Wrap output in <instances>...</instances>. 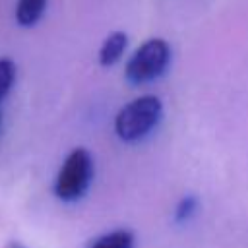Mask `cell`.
<instances>
[{"label":"cell","mask_w":248,"mask_h":248,"mask_svg":"<svg viewBox=\"0 0 248 248\" xmlns=\"http://www.w3.org/2000/svg\"><path fill=\"white\" fill-rule=\"evenodd\" d=\"M6 248H25V246H21L19 242H10V244H8Z\"/></svg>","instance_id":"obj_9"},{"label":"cell","mask_w":248,"mask_h":248,"mask_svg":"<svg viewBox=\"0 0 248 248\" xmlns=\"http://www.w3.org/2000/svg\"><path fill=\"white\" fill-rule=\"evenodd\" d=\"M93 178V157L85 147H76L68 153L54 178V196L62 202L79 200Z\"/></svg>","instance_id":"obj_2"},{"label":"cell","mask_w":248,"mask_h":248,"mask_svg":"<svg viewBox=\"0 0 248 248\" xmlns=\"http://www.w3.org/2000/svg\"><path fill=\"white\" fill-rule=\"evenodd\" d=\"M169 62H170L169 43L159 37L147 39L134 50V54L126 62V78L136 85L153 81L165 74Z\"/></svg>","instance_id":"obj_3"},{"label":"cell","mask_w":248,"mask_h":248,"mask_svg":"<svg viewBox=\"0 0 248 248\" xmlns=\"http://www.w3.org/2000/svg\"><path fill=\"white\" fill-rule=\"evenodd\" d=\"M194 211H196V198L186 196V198L180 200V203L176 207V219L178 221H186Z\"/></svg>","instance_id":"obj_8"},{"label":"cell","mask_w":248,"mask_h":248,"mask_svg":"<svg viewBox=\"0 0 248 248\" xmlns=\"http://www.w3.org/2000/svg\"><path fill=\"white\" fill-rule=\"evenodd\" d=\"M17 68L12 58H0V103L6 99V95L12 91L16 83Z\"/></svg>","instance_id":"obj_7"},{"label":"cell","mask_w":248,"mask_h":248,"mask_svg":"<svg viewBox=\"0 0 248 248\" xmlns=\"http://www.w3.org/2000/svg\"><path fill=\"white\" fill-rule=\"evenodd\" d=\"M126 46H128V35H126L124 31H114V33H110V35L103 41V45H101V48H99V64L105 66V68L116 64V62L122 58Z\"/></svg>","instance_id":"obj_4"},{"label":"cell","mask_w":248,"mask_h":248,"mask_svg":"<svg viewBox=\"0 0 248 248\" xmlns=\"http://www.w3.org/2000/svg\"><path fill=\"white\" fill-rule=\"evenodd\" d=\"M136 238L134 232L128 229H114L110 232H105L97 236L87 248H134Z\"/></svg>","instance_id":"obj_6"},{"label":"cell","mask_w":248,"mask_h":248,"mask_svg":"<svg viewBox=\"0 0 248 248\" xmlns=\"http://www.w3.org/2000/svg\"><path fill=\"white\" fill-rule=\"evenodd\" d=\"M163 103L155 95H141L126 103L114 116V132L122 141L145 138L161 120Z\"/></svg>","instance_id":"obj_1"},{"label":"cell","mask_w":248,"mask_h":248,"mask_svg":"<svg viewBox=\"0 0 248 248\" xmlns=\"http://www.w3.org/2000/svg\"><path fill=\"white\" fill-rule=\"evenodd\" d=\"M45 8H46V0H17L16 21L21 27H33L43 17Z\"/></svg>","instance_id":"obj_5"}]
</instances>
